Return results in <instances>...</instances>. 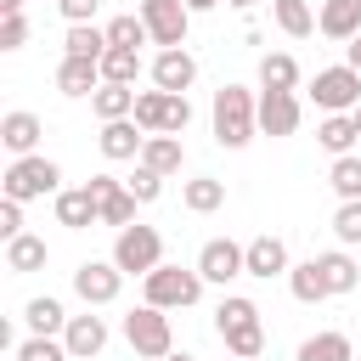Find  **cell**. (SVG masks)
<instances>
[{
    "label": "cell",
    "instance_id": "8992f818",
    "mask_svg": "<svg viewBox=\"0 0 361 361\" xmlns=\"http://www.w3.org/2000/svg\"><path fill=\"white\" fill-rule=\"evenodd\" d=\"M310 102H316L322 113H355V107H361V73H355L350 62H338V68H316V79H310Z\"/></svg>",
    "mask_w": 361,
    "mask_h": 361
},
{
    "label": "cell",
    "instance_id": "7a4b0ae2",
    "mask_svg": "<svg viewBox=\"0 0 361 361\" xmlns=\"http://www.w3.org/2000/svg\"><path fill=\"white\" fill-rule=\"evenodd\" d=\"M0 192H6V197H17V203L56 197V192H62V164H56V158H45V152L11 158V169H6V180H0Z\"/></svg>",
    "mask_w": 361,
    "mask_h": 361
},
{
    "label": "cell",
    "instance_id": "1f68e13d",
    "mask_svg": "<svg viewBox=\"0 0 361 361\" xmlns=\"http://www.w3.org/2000/svg\"><path fill=\"white\" fill-rule=\"evenodd\" d=\"M23 322H28V333H62L68 327V310H62V299L39 293V299L23 305Z\"/></svg>",
    "mask_w": 361,
    "mask_h": 361
},
{
    "label": "cell",
    "instance_id": "d4e9b609",
    "mask_svg": "<svg viewBox=\"0 0 361 361\" xmlns=\"http://www.w3.org/2000/svg\"><path fill=\"white\" fill-rule=\"evenodd\" d=\"M271 17H276V28H282L288 39H310V34H316L310 0H271Z\"/></svg>",
    "mask_w": 361,
    "mask_h": 361
},
{
    "label": "cell",
    "instance_id": "f546056e",
    "mask_svg": "<svg viewBox=\"0 0 361 361\" xmlns=\"http://www.w3.org/2000/svg\"><path fill=\"white\" fill-rule=\"evenodd\" d=\"M62 56H107V28L96 23H68V39H62Z\"/></svg>",
    "mask_w": 361,
    "mask_h": 361
},
{
    "label": "cell",
    "instance_id": "6da1fadb",
    "mask_svg": "<svg viewBox=\"0 0 361 361\" xmlns=\"http://www.w3.org/2000/svg\"><path fill=\"white\" fill-rule=\"evenodd\" d=\"M259 135V102H254V90H243V85H220L214 90V141L220 147H248Z\"/></svg>",
    "mask_w": 361,
    "mask_h": 361
},
{
    "label": "cell",
    "instance_id": "ac0fdd59",
    "mask_svg": "<svg viewBox=\"0 0 361 361\" xmlns=\"http://www.w3.org/2000/svg\"><path fill=\"white\" fill-rule=\"evenodd\" d=\"M316 28H322L327 39H355V34H361V0H322Z\"/></svg>",
    "mask_w": 361,
    "mask_h": 361
},
{
    "label": "cell",
    "instance_id": "9c48e42d",
    "mask_svg": "<svg viewBox=\"0 0 361 361\" xmlns=\"http://www.w3.org/2000/svg\"><path fill=\"white\" fill-rule=\"evenodd\" d=\"M90 197H96V226H135V192L118 175H90Z\"/></svg>",
    "mask_w": 361,
    "mask_h": 361
},
{
    "label": "cell",
    "instance_id": "3957f363",
    "mask_svg": "<svg viewBox=\"0 0 361 361\" xmlns=\"http://www.w3.org/2000/svg\"><path fill=\"white\" fill-rule=\"evenodd\" d=\"M141 293H147V305H158V310H186V305H197L203 299V271L192 265H158V271H147L141 276Z\"/></svg>",
    "mask_w": 361,
    "mask_h": 361
},
{
    "label": "cell",
    "instance_id": "44dd1931",
    "mask_svg": "<svg viewBox=\"0 0 361 361\" xmlns=\"http://www.w3.org/2000/svg\"><path fill=\"white\" fill-rule=\"evenodd\" d=\"M135 96H141L135 85H113V79H102V90L90 96V113H96L102 124H107V118H130V113H135Z\"/></svg>",
    "mask_w": 361,
    "mask_h": 361
},
{
    "label": "cell",
    "instance_id": "9a60e30c",
    "mask_svg": "<svg viewBox=\"0 0 361 361\" xmlns=\"http://www.w3.org/2000/svg\"><path fill=\"white\" fill-rule=\"evenodd\" d=\"M56 90L62 96H96L102 90V62L96 56H62L56 62Z\"/></svg>",
    "mask_w": 361,
    "mask_h": 361
},
{
    "label": "cell",
    "instance_id": "52a82bcc",
    "mask_svg": "<svg viewBox=\"0 0 361 361\" xmlns=\"http://www.w3.org/2000/svg\"><path fill=\"white\" fill-rule=\"evenodd\" d=\"M197 271H203V282H214V288H226V282L248 276V243H231V237H209V243L197 248Z\"/></svg>",
    "mask_w": 361,
    "mask_h": 361
},
{
    "label": "cell",
    "instance_id": "681fc988",
    "mask_svg": "<svg viewBox=\"0 0 361 361\" xmlns=\"http://www.w3.org/2000/svg\"><path fill=\"white\" fill-rule=\"evenodd\" d=\"M355 130H361V107H355Z\"/></svg>",
    "mask_w": 361,
    "mask_h": 361
},
{
    "label": "cell",
    "instance_id": "d590c367",
    "mask_svg": "<svg viewBox=\"0 0 361 361\" xmlns=\"http://www.w3.org/2000/svg\"><path fill=\"white\" fill-rule=\"evenodd\" d=\"M164 113H169V90H141V96H135V113H130V118H135V124H141L147 135H158V130H164Z\"/></svg>",
    "mask_w": 361,
    "mask_h": 361
},
{
    "label": "cell",
    "instance_id": "e575fe53",
    "mask_svg": "<svg viewBox=\"0 0 361 361\" xmlns=\"http://www.w3.org/2000/svg\"><path fill=\"white\" fill-rule=\"evenodd\" d=\"M102 79H113V85H135V79H141V51L107 45V56H102Z\"/></svg>",
    "mask_w": 361,
    "mask_h": 361
},
{
    "label": "cell",
    "instance_id": "74e56055",
    "mask_svg": "<svg viewBox=\"0 0 361 361\" xmlns=\"http://www.w3.org/2000/svg\"><path fill=\"white\" fill-rule=\"evenodd\" d=\"M220 344H226L237 361H259V350H265V327H259V322H254V327H237V333H226Z\"/></svg>",
    "mask_w": 361,
    "mask_h": 361
},
{
    "label": "cell",
    "instance_id": "bcb514c9",
    "mask_svg": "<svg viewBox=\"0 0 361 361\" xmlns=\"http://www.w3.org/2000/svg\"><path fill=\"white\" fill-rule=\"evenodd\" d=\"M11 11H23V0H0V17H11Z\"/></svg>",
    "mask_w": 361,
    "mask_h": 361
},
{
    "label": "cell",
    "instance_id": "8fae6325",
    "mask_svg": "<svg viewBox=\"0 0 361 361\" xmlns=\"http://www.w3.org/2000/svg\"><path fill=\"white\" fill-rule=\"evenodd\" d=\"M152 85H158V90H180V96H186V90L197 85V56H192L186 45L158 51V56H152Z\"/></svg>",
    "mask_w": 361,
    "mask_h": 361
},
{
    "label": "cell",
    "instance_id": "484cf974",
    "mask_svg": "<svg viewBox=\"0 0 361 361\" xmlns=\"http://www.w3.org/2000/svg\"><path fill=\"white\" fill-rule=\"evenodd\" d=\"M293 361H355V344H350V333H310Z\"/></svg>",
    "mask_w": 361,
    "mask_h": 361
},
{
    "label": "cell",
    "instance_id": "2e32d148",
    "mask_svg": "<svg viewBox=\"0 0 361 361\" xmlns=\"http://www.w3.org/2000/svg\"><path fill=\"white\" fill-rule=\"evenodd\" d=\"M39 135H45V124H39V113H6L0 118V147L11 152V158H28L34 147H39Z\"/></svg>",
    "mask_w": 361,
    "mask_h": 361
},
{
    "label": "cell",
    "instance_id": "5b68a950",
    "mask_svg": "<svg viewBox=\"0 0 361 361\" xmlns=\"http://www.w3.org/2000/svg\"><path fill=\"white\" fill-rule=\"evenodd\" d=\"M124 338H130V350L135 355H147V361H164L169 350H175V333H169V310H158V305H135L130 316H124Z\"/></svg>",
    "mask_w": 361,
    "mask_h": 361
},
{
    "label": "cell",
    "instance_id": "83f0119b",
    "mask_svg": "<svg viewBox=\"0 0 361 361\" xmlns=\"http://www.w3.org/2000/svg\"><path fill=\"white\" fill-rule=\"evenodd\" d=\"M316 265H322V276H327V293H355V282H361V265H355L344 248H333V254H316Z\"/></svg>",
    "mask_w": 361,
    "mask_h": 361
},
{
    "label": "cell",
    "instance_id": "ab89813d",
    "mask_svg": "<svg viewBox=\"0 0 361 361\" xmlns=\"http://www.w3.org/2000/svg\"><path fill=\"white\" fill-rule=\"evenodd\" d=\"M164 180H169V175H158V169H147V164H135V175H130L124 186H130V192H135L141 203H158V197H164Z\"/></svg>",
    "mask_w": 361,
    "mask_h": 361
},
{
    "label": "cell",
    "instance_id": "f1b7e54d",
    "mask_svg": "<svg viewBox=\"0 0 361 361\" xmlns=\"http://www.w3.org/2000/svg\"><path fill=\"white\" fill-rule=\"evenodd\" d=\"M288 293H293L299 305H322V299H333V293H327V276H322L316 259H305V265L288 271Z\"/></svg>",
    "mask_w": 361,
    "mask_h": 361
},
{
    "label": "cell",
    "instance_id": "7402d4cb",
    "mask_svg": "<svg viewBox=\"0 0 361 361\" xmlns=\"http://www.w3.org/2000/svg\"><path fill=\"white\" fill-rule=\"evenodd\" d=\"M316 141H322L333 158L355 152V141H361V130H355V113H327V118L316 124Z\"/></svg>",
    "mask_w": 361,
    "mask_h": 361
},
{
    "label": "cell",
    "instance_id": "4316f807",
    "mask_svg": "<svg viewBox=\"0 0 361 361\" xmlns=\"http://www.w3.org/2000/svg\"><path fill=\"white\" fill-rule=\"evenodd\" d=\"M180 203H186L192 214H214V209L226 203V180H214V175H192V180L180 186Z\"/></svg>",
    "mask_w": 361,
    "mask_h": 361
},
{
    "label": "cell",
    "instance_id": "30bf717a",
    "mask_svg": "<svg viewBox=\"0 0 361 361\" xmlns=\"http://www.w3.org/2000/svg\"><path fill=\"white\" fill-rule=\"evenodd\" d=\"M73 293L96 310V305H113L118 293H124V271L113 265V259H85L79 271H73Z\"/></svg>",
    "mask_w": 361,
    "mask_h": 361
},
{
    "label": "cell",
    "instance_id": "cb8c5ba5",
    "mask_svg": "<svg viewBox=\"0 0 361 361\" xmlns=\"http://www.w3.org/2000/svg\"><path fill=\"white\" fill-rule=\"evenodd\" d=\"M259 322V305L248 299V293H226L220 305H214V333L226 338V333H237V327H254Z\"/></svg>",
    "mask_w": 361,
    "mask_h": 361
},
{
    "label": "cell",
    "instance_id": "f907efd6",
    "mask_svg": "<svg viewBox=\"0 0 361 361\" xmlns=\"http://www.w3.org/2000/svg\"><path fill=\"white\" fill-rule=\"evenodd\" d=\"M231 361H237V355H231Z\"/></svg>",
    "mask_w": 361,
    "mask_h": 361
},
{
    "label": "cell",
    "instance_id": "836d02e7",
    "mask_svg": "<svg viewBox=\"0 0 361 361\" xmlns=\"http://www.w3.org/2000/svg\"><path fill=\"white\" fill-rule=\"evenodd\" d=\"M107 45H124V51H141V45H152V34H147L141 11H124V17H113V23H107Z\"/></svg>",
    "mask_w": 361,
    "mask_h": 361
},
{
    "label": "cell",
    "instance_id": "7bdbcfd3",
    "mask_svg": "<svg viewBox=\"0 0 361 361\" xmlns=\"http://www.w3.org/2000/svg\"><path fill=\"white\" fill-rule=\"evenodd\" d=\"M96 6H102V0H56V11H62L68 23H96Z\"/></svg>",
    "mask_w": 361,
    "mask_h": 361
},
{
    "label": "cell",
    "instance_id": "ffe728a7",
    "mask_svg": "<svg viewBox=\"0 0 361 361\" xmlns=\"http://www.w3.org/2000/svg\"><path fill=\"white\" fill-rule=\"evenodd\" d=\"M56 226H68V231L96 226V197H90V186H68V192H56Z\"/></svg>",
    "mask_w": 361,
    "mask_h": 361
},
{
    "label": "cell",
    "instance_id": "7c38bea8",
    "mask_svg": "<svg viewBox=\"0 0 361 361\" xmlns=\"http://www.w3.org/2000/svg\"><path fill=\"white\" fill-rule=\"evenodd\" d=\"M96 147H102V158H113V164H130V158H141V147H147V130H141L135 118H107V124H102V135H96Z\"/></svg>",
    "mask_w": 361,
    "mask_h": 361
},
{
    "label": "cell",
    "instance_id": "5bb4252c",
    "mask_svg": "<svg viewBox=\"0 0 361 361\" xmlns=\"http://www.w3.org/2000/svg\"><path fill=\"white\" fill-rule=\"evenodd\" d=\"M259 130L265 135H293L299 130V96L293 90H259Z\"/></svg>",
    "mask_w": 361,
    "mask_h": 361
},
{
    "label": "cell",
    "instance_id": "4dcf8cb0",
    "mask_svg": "<svg viewBox=\"0 0 361 361\" xmlns=\"http://www.w3.org/2000/svg\"><path fill=\"white\" fill-rule=\"evenodd\" d=\"M259 90H299V62L288 51L259 56Z\"/></svg>",
    "mask_w": 361,
    "mask_h": 361
},
{
    "label": "cell",
    "instance_id": "ba28073f",
    "mask_svg": "<svg viewBox=\"0 0 361 361\" xmlns=\"http://www.w3.org/2000/svg\"><path fill=\"white\" fill-rule=\"evenodd\" d=\"M141 23H147L152 45L175 51V45H186V28H192V6H186V0H141Z\"/></svg>",
    "mask_w": 361,
    "mask_h": 361
},
{
    "label": "cell",
    "instance_id": "603a6c76",
    "mask_svg": "<svg viewBox=\"0 0 361 361\" xmlns=\"http://www.w3.org/2000/svg\"><path fill=\"white\" fill-rule=\"evenodd\" d=\"M45 237H34V231H17L11 243H6V271H17V276H28V271H45Z\"/></svg>",
    "mask_w": 361,
    "mask_h": 361
},
{
    "label": "cell",
    "instance_id": "f6af8a7d",
    "mask_svg": "<svg viewBox=\"0 0 361 361\" xmlns=\"http://www.w3.org/2000/svg\"><path fill=\"white\" fill-rule=\"evenodd\" d=\"M186 6H192V17H197V11H214V6H226V0H186Z\"/></svg>",
    "mask_w": 361,
    "mask_h": 361
},
{
    "label": "cell",
    "instance_id": "ee69618b",
    "mask_svg": "<svg viewBox=\"0 0 361 361\" xmlns=\"http://www.w3.org/2000/svg\"><path fill=\"white\" fill-rule=\"evenodd\" d=\"M344 62L361 73V34H355V39H344Z\"/></svg>",
    "mask_w": 361,
    "mask_h": 361
},
{
    "label": "cell",
    "instance_id": "7dc6e473",
    "mask_svg": "<svg viewBox=\"0 0 361 361\" xmlns=\"http://www.w3.org/2000/svg\"><path fill=\"white\" fill-rule=\"evenodd\" d=\"M164 361H197V355H186V350H180V355H175V350H169V355H164Z\"/></svg>",
    "mask_w": 361,
    "mask_h": 361
},
{
    "label": "cell",
    "instance_id": "f35d334b",
    "mask_svg": "<svg viewBox=\"0 0 361 361\" xmlns=\"http://www.w3.org/2000/svg\"><path fill=\"white\" fill-rule=\"evenodd\" d=\"M333 237H338V248H355L361 243V197L333 209Z\"/></svg>",
    "mask_w": 361,
    "mask_h": 361
},
{
    "label": "cell",
    "instance_id": "4fadbf2b",
    "mask_svg": "<svg viewBox=\"0 0 361 361\" xmlns=\"http://www.w3.org/2000/svg\"><path fill=\"white\" fill-rule=\"evenodd\" d=\"M62 344H68V355L73 361H90V355H102L107 350V322L102 316H68V327H62Z\"/></svg>",
    "mask_w": 361,
    "mask_h": 361
},
{
    "label": "cell",
    "instance_id": "e0dca14e",
    "mask_svg": "<svg viewBox=\"0 0 361 361\" xmlns=\"http://www.w3.org/2000/svg\"><path fill=\"white\" fill-rule=\"evenodd\" d=\"M293 265H288V243L282 237H254L248 243V276H259V282H271V276H288Z\"/></svg>",
    "mask_w": 361,
    "mask_h": 361
},
{
    "label": "cell",
    "instance_id": "8d00e7d4",
    "mask_svg": "<svg viewBox=\"0 0 361 361\" xmlns=\"http://www.w3.org/2000/svg\"><path fill=\"white\" fill-rule=\"evenodd\" d=\"M17 361H73V355H68V344L56 333H28L17 344Z\"/></svg>",
    "mask_w": 361,
    "mask_h": 361
},
{
    "label": "cell",
    "instance_id": "d6a6232c",
    "mask_svg": "<svg viewBox=\"0 0 361 361\" xmlns=\"http://www.w3.org/2000/svg\"><path fill=\"white\" fill-rule=\"evenodd\" d=\"M327 186L338 192V203H355V197H361V158H355V152L333 158V169H327Z\"/></svg>",
    "mask_w": 361,
    "mask_h": 361
},
{
    "label": "cell",
    "instance_id": "d6986e66",
    "mask_svg": "<svg viewBox=\"0 0 361 361\" xmlns=\"http://www.w3.org/2000/svg\"><path fill=\"white\" fill-rule=\"evenodd\" d=\"M135 164H147V169H158V175H180V164H186V147H180V135H147V147H141V158Z\"/></svg>",
    "mask_w": 361,
    "mask_h": 361
},
{
    "label": "cell",
    "instance_id": "b9f144b4",
    "mask_svg": "<svg viewBox=\"0 0 361 361\" xmlns=\"http://www.w3.org/2000/svg\"><path fill=\"white\" fill-rule=\"evenodd\" d=\"M17 231H23V203H17V197H6V203H0V237L11 243Z\"/></svg>",
    "mask_w": 361,
    "mask_h": 361
},
{
    "label": "cell",
    "instance_id": "c3c4849f",
    "mask_svg": "<svg viewBox=\"0 0 361 361\" xmlns=\"http://www.w3.org/2000/svg\"><path fill=\"white\" fill-rule=\"evenodd\" d=\"M226 6H237V11H248V6H254V0H226Z\"/></svg>",
    "mask_w": 361,
    "mask_h": 361
},
{
    "label": "cell",
    "instance_id": "277c9868",
    "mask_svg": "<svg viewBox=\"0 0 361 361\" xmlns=\"http://www.w3.org/2000/svg\"><path fill=\"white\" fill-rule=\"evenodd\" d=\"M113 265L124 276H147L164 265V231L158 226H118V243H113Z\"/></svg>",
    "mask_w": 361,
    "mask_h": 361
},
{
    "label": "cell",
    "instance_id": "60d3db41",
    "mask_svg": "<svg viewBox=\"0 0 361 361\" xmlns=\"http://www.w3.org/2000/svg\"><path fill=\"white\" fill-rule=\"evenodd\" d=\"M23 45H28V17L23 11L0 17V51H23Z\"/></svg>",
    "mask_w": 361,
    "mask_h": 361
}]
</instances>
